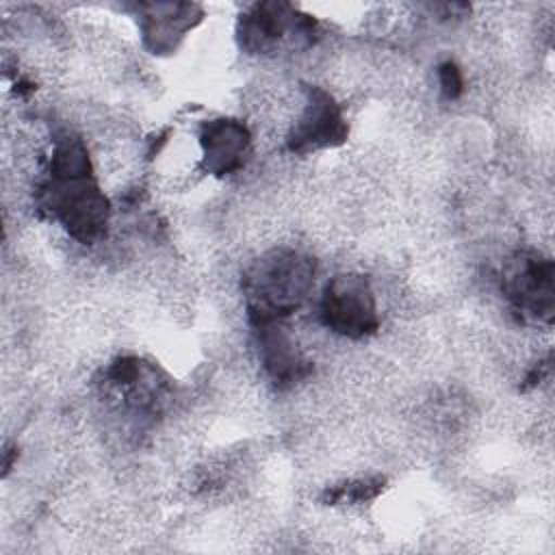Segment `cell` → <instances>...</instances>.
I'll use <instances>...</instances> for the list:
<instances>
[{"label": "cell", "instance_id": "cell-1", "mask_svg": "<svg viewBox=\"0 0 555 555\" xmlns=\"http://www.w3.org/2000/svg\"><path fill=\"white\" fill-rule=\"evenodd\" d=\"M312 280L314 262L297 251L280 249L258 260L243 282L251 325L293 314L308 297Z\"/></svg>", "mask_w": 555, "mask_h": 555}, {"label": "cell", "instance_id": "cell-2", "mask_svg": "<svg viewBox=\"0 0 555 555\" xmlns=\"http://www.w3.org/2000/svg\"><path fill=\"white\" fill-rule=\"evenodd\" d=\"M39 206L80 243H91L98 238L108 219V202L91 176H50L39 189Z\"/></svg>", "mask_w": 555, "mask_h": 555}, {"label": "cell", "instance_id": "cell-3", "mask_svg": "<svg viewBox=\"0 0 555 555\" xmlns=\"http://www.w3.org/2000/svg\"><path fill=\"white\" fill-rule=\"evenodd\" d=\"M319 310L325 327L347 338H364L379 327L373 288L366 278L356 273L332 278L321 295Z\"/></svg>", "mask_w": 555, "mask_h": 555}, {"label": "cell", "instance_id": "cell-4", "mask_svg": "<svg viewBox=\"0 0 555 555\" xmlns=\"http://www.w3.org/2000/svg\"><path fill=\"white\" fill-rule=\"evenodd\" d=\"M503 291L525 314L551 319L553 312V262L540 254H522L507 269Z\"/></svg>", "mask_w": 555, "mask_h": 555}, {"label": "cell", "instance_id": "cell-5", "mask_svg": "<svg viewBox=\"0 0 555 555\" xmlns=\"http://www.w3.org/2000/svg\"><path fill=\"white\" fill-rule=\"evenodd\" d=\"M347 137V124L334 98L323 89H308L304 113L288 137V150L310 152L330 147Z\"/></svg>", "mask_w": 555, "mask_h": 555}, {"label": "cell", "instance_id": "cell-6", "mask_svg": "<svg viewBox=\"0 0 555 555\" xmlns=\"http://www.w3.org/2000/svg\"><path fill=\"white\" fill-rule=\"evenodd\" d=\"M288 30L306 37L312 33V20L297 15L293 7L262 2L251 7L241 20V43L247 52H271Z\"/></svg>", "mask_w": 555, "mask_h": 555}, {"label": "cell", "instance_id": "cell-7", "mask_svg": "<svg viewBox=\"0 0 555 555\" xmlns=\"http://www.w3.org/2000/svg\"><path fill=\"white\" fill-rule=\"evenodd\" d=\"M204 169L212 176H225L243 167L249 147V132L236 119H212L199 134Z\"/></svg>", "mask_w": 555, "mask_h": 555}, {"label": "cell", "instance_id": "cell-8", "mask_svg": "<svg viewBox=\"0 0 555 555\" xmlns=\"http://www.w3.org/2000/svg\"><path fill=\"white\" fill-rule=\"evenodd\" d=\"M256 332L262 366L275 384L291 386L310 373V364L297 351L295 340L291 338L288 330L280 325V321L256 325Z\"/></svg>", "mask_w": 555, "mask_h": 555}, {"label": "cell", "instance_id": "cell-9", "mask_svg": "<svg viewBox=\"0 0 555 555\" xmlns=\"http://www.w3.org/2000/svg\"><path fill=\"white\" fill-rule=\"evenodd\" d=\"M150 9H152V15H147L145 24H143L145 41L154 50L173 46V37H180L189 28V13L193 11V7H189V4H156Z\"/></svg>", "mask_w": 555, "mask_h": 555}, {"label": "cell", "instance_id": "cell-10", "mask_svg": "<svg viewBox=\"0 0 555 555\" xmlns=\"http://www.w3.org/2000/svg\"><path fill=\"white\" fill-rule=\"evenodd\" d=\"M384 488L382 477H360L343 481L340 486H334L323 492V501L327 505H358L375 499Z\"/></svg>", "mask_w": 555, "mask_h": 555}, {"label": "cell", "instance_id": "cell-11", "mask_svg": "<svg viewBox=\"0 0 555 555\" xmlns=\"http://www.w3.org/2000/svg\"><path fill=\"white\" fill-rule=\"evenodd\" d=\"M438 82H440L442 93H444L449 100H455V98L462 93V89H464L462 72H460V67H457L453 61H444V63L438 67Z\"/></svg>", "mask_w": 555, "mask_h": 555}]
</instances>
